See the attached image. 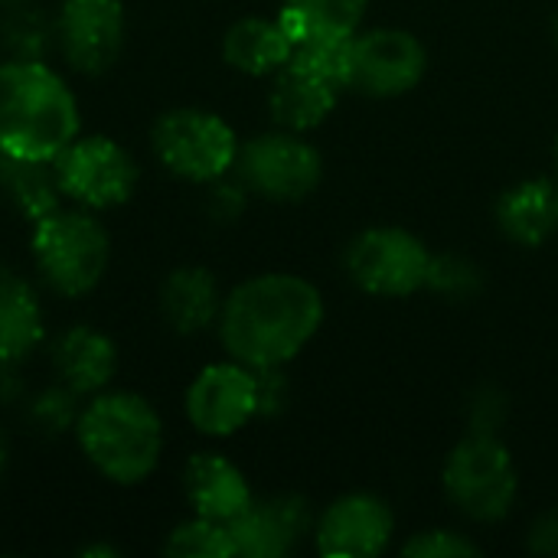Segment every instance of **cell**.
I'll return each mask as SVG.
<instances>
[{
  "label": "cell",
  "mask_w": 558,
  "mask_h": 558,
  "mask_svg": "<svg viewBox=\"0 0 558 558\" xmlns=\"http://www.w3.org/2000/svg\"><path fill=\"white\" fill-rule=\"evenodd\" d=\"M324 324L320 291L298 275H262L239 284L219 311L229 356L255 373L294 360Z\"/></svg>",
  "instance_id": "obj_1"
},
{
  "label": "cell",
  "mask_w": 558,
  "mask_h": 558,
  "mask_svg": "<svg viewBox=\"0 0 558 558\" xmlns=\"http://www.w3.org/2000/svg\"><path fill=\"white\" fill-rule=\"evenodd\" d=\"M78 137V101L46 62H0V150L52 163Z\"/></svg>",
  "instance_id": "obj_2"
},
{
  "label": "cell",
  "mask_w": 558,
  "mask_h": 558,
  "mask_svg": "<svg viewBox=\"0 0 558 558\" xmlns=\"http://www.w3.org/2000/svg\"><path fill=\"white\" fill-rule=\"evenodd\" d=\"M75 435L95 471L114 484H141L163 451L160 415L134 392L95 396L82 409Z\"/></svg>",
  "instance_id": "obj_3"
},
{
  "label": "cell",
  "mask_w": 558,
  "mask_h": 558,
  "mask_svg": "<svg viewBox=\"0 0 558 558\" xmlns=\"http://www.w3.org/2000/svg\"><path fill=\"white\" fill-rule=\"evenodd\" d=\"M108 232L85 209H52L33 222V262L43 281L62 298L98 288L108 268Z\"/></svg>",
  "instance_id": "obj_4"
},
{
  "label": "cell",
  "mask_w": 558,
  "mask_h": 558,
  "mask_svg": "<svg viewBox=\"0 0 558 558\" xmlns=\"http://www.w3.org/2000/svg\"><path fill=\"white\" fill-rule=\"evenodd\" d=\"M445 490L471 520H504L517 500V468L494 428H474L445 464Z\"/></svg>",
  "instance_id": "obj_5"
},
{
  "label": "cell",
  "mask_w": 558,
  "mask_h": 558,
  "mask_svg": "<svg viewBox=\"0 0 558 558\" xmlns=\"http://www.w3.org/2000/svg\"><path fill=\"white\" fill-rule=\"evenodd\" d=\"M154 150L170 173L190 183H213L235 163L239 141L219 114L180 108L154 124Z\"/></svg>",
  "instance_id": "obj_6"
},
{
  "label": "cell",
  "mask_w": 558,
  "mask_h": 558,
  "mask_svg": "<svg viewBox=\"0 0 558 558\" xmlns=\"http://www.w3.org/2000/svg\"><path fill=\"white\" fill-rule=\"evenodd\" d=\"M62 196L85 209H111L131 199L137 186L134 157L111 137H75L56 160Z\"/></svg>",
  "instance_id": "obj_7"
},
{
  "label": "cell",
  "mask_w": 558,
  "mask_h": 558,
  "mask_svg": "<svg viewBox=\"0 0 558 558\" xmlns=\"http://www.w3.org/2000/svg\"><path fill=\"white\" fill-rule=\"evenodd\" d=\"M428 248L402 229H369L347 255L350 278L376 298H409L428 284L432 275Z\"/></svg>",
  "instance_id": "obj_8"
},
{
  "label": "cell",
  "mask_w": 558,
  "mask_h": 558,
  "mask_svg": "<svg viewBox=\"0 0 558 558\" xmlns=\"http://www.w3.org/2000/svg\"><path fill=\"white\" fill-rule=\"evenodd\" d=\"M235 163L248 190L278 203L304 199L317 190L324 177V160L317 147L294 134H262L248 141L245 150H239Z\"/></svg>",
  "instance_id": "obj_9"
},
{
  "label": "cell",
  "mask_w": 558,
  "mask_h": 558,
  "mask_svg": "<svg viewBox=\"0 0 558 558\" xmlns=\"http://www.w3.org/2000/svg\"><path fill=\"white\" fill-rule=\"evenodd\" d=\"M258 412H262V383L255 369L242 363L206 366L186 392V415L193 428L213 438L235 435Z\"/></svg>",
  "instance_id": "obj_10"
},
{
  "label": "cell",
  "mask_w": 558,
  "mask_h": 558,
  "mask_svg": "<svg viewBox=\"0 0 558 558\" xmlns=\"http://www.w3.org/2000/svg\"><path fill=\"white\" fill-rule=\"evenodd\" d=\"M56 43L75 72H108L124 46L121 0H62L56 16Z\"/></svg>",
  "instance_id": "obj_11"
},
{
  "label": "cell",
  "mask_w": 558,
  "mask_h": 558,
  "mask_svg": "<svg viewBox=\"0 0 558 558\" xmlns=\"http://www.w3.org/2000/svg\"><path fill=\"white\" fill-rule=\"evenodd\" d=\"M428 69L425 46L405 29H373L353 39L350 85L373 98L412 92Z\"/></svg>",
  "instance_id": "obj_12"
},
{
  "label": "cell",
  "mask_w": 558,
  "mask_h": 558,
  "mask_svg": "<svg viewBox=\"0 0 558 558\" xmlns=\"http://www.w3.org/2000/svg\"><path fill=\"white\" fill-rule=\"evenodd\" d=\"M389 539L392 513L383 500L369 494L337 500L317 526V549L330 558L379 556L389 546Z\"/></svg>",
  "instance_id": "obj_13"
},
{
  "label": "cell",
  "mask_w": 558,
  "mask_h": 558,
  "mask_svg": "<svg viewBox=\"0 0 558 558\" xmlns=\"http://www.w3.org/2000/svg\"><path fill=\"white\" fill-rule=\"evenodd\" d=\"M304 530H307V507L294 497H275L262 504L252 500L229 523L235 556L248 558L288 556L298 546Z\"/></svg>",
  "instance_id": "obj_14"
},
{
  "label": "cell",
  "mask_w": 558,
  "mask_h": 558,
  "mask_svg": "<svg viewBox=\"0 0 558 558\" xmlns=\"http://www.w3.org/2000/svg\"><path fill=\"white\" fill-rule=\"evenodd\" d=\"M52 369L75 396H98L118 373V350L101 330L72 327L52 343Z\"/></svg>",
  "instance_id": "obj_15"
},
{
  "label": "cell",
  "mask_w": 558,
  "mask_h": 558,
  "mask_svg": "<svg viewBox=\"0 0 558 558\" xmlns=\"http://www.w3.org/2000/svg\"><path fill=\"white\" fill-rule=\"evenodd\" d=\"M183 484H186V497L196 517H206L226 526L252 504V490L242 471L219 454H196L186 464Z\"/></svg>",
  "instance_id": "obj_16"
},
{
  "label": "cell",
  "mask_w": 558,
  "mask_h": 558,
  "mask_svg": "<svg viewBox=\"0 0 558 558\" xmlns=\"http://www.w3.org/2000/svg\"><path fill=\"white\" fill-rule=\"evenodd\" d=\"M43 304L33 284L0 265V363L20 366L43 343Z\"/></svg>",
  "instance_id": "obj_17"
},
{
  "label": "cell",
  "mask_w": 558,
  "mask_h": 558,
  "mask_svg": "<svg viewBox=\"0 0 558 558\" xmlns=\"http://www.w3.org/2000/svg\"><path fill=\"white\" fill-rule=\"evenodd\" d=\"M337 92V85L288 62L284 69H278L271 88V114L288 131H311L333 111Z\"/></svg>",
  "instance_id": "obj_18"
},
{
  "label": "cell",
  "mask_w": 558,
  "mask_h": 558,
  "mask_svg": "<svg viewBox=\"0 0 558 558\" xmlns=\"http://www.w3.org/2000/svg\"><path fill=\"white\" fill-rule=\"evenodd\" d=\"M160 311L177 333H203L222 311L216 278L206 268H177L160 288Z\"/></svg>",
  "instance_id": "obj_19"
},
{
  "label": "cell",
  "mask_w": 558,
  "mask_h": 558,
  "mask_svg": "<svg viewBox=\"0 0 558 558\" xmlns=\"http://www.w3.org/2000/svg\"><path fill=\"white\" fill-rule=\"evenodd\" d=\"M504 232L520 245H543L558 229V186L553 180H526L513 186L497 209Z\"/></svg>",
  "instance_id": "obj_20"
},
{
  "label": "cell",
  "mask_w": 558,
  "mask_h": 558,
  "mask_svg": "<svg viewBox=\"0 0 558 558\" xmlns=\"http://www.w3.org/2000/svg\"><path fill=\"white\" fill-rule=\"evenodd\" d=\"M291 52L294 43L278 26V20H258V16L239 20L222 43L226 62L245 75H271L288 65Z\"/></svg>",
  "instance_id": "obj_21"
},
{
  "label": "cell",
  "mask_w": 558,
  "mask_h": 558,
  "mask_svg": "<svg viewBox=\"0 0 558 558\" xmlns=\"http://www.w3.org/2000/svg\"><path fill=\"white\" fill-rule=\"evenodd\" d=\"M0 193L13 209H20L33 222L59 209V196H62L52 163L13 157L7 150H0Z\"/></svg>",
  "instance_id": "obj_22"
},
{
  "label": "cell",
  "mask_w": 558,
  "mask_h": 558,
  "mask_svg": "<svg viewBox=\"0 0 558 558\" xmlns=\"http://www.w3.org/2000/svg\"><path fill=\"white\" fill-rule=\"evenodd\" d=\"M56 43V20L46 16L39 3L16 0L3 7L0 16V46L7 59L20 62H46V52Z\"/></svg>",
  "instance_id": "obj_23"
},
{
  "label": "cell",
  "mask_w": 558,
  "mask_h": 558,
  "mask_svg": "<svg viewBox=\"0 0 558 558\" xmlns=\"http://www.w3.org/2000/svg\"><path fill=\"white\" fill-rule=\"evenodd\" d=\"M291 65L343 88L350 85V65H353V36H337V33H317L304 43L294 46Z\"/></svg>",
  "instance_id": "obj_24"
},
{
  "label": "cell",
  "mask_w": 558,
  "mask_h": 558,
  "mask_svg": "<svg viewBox=\"0 0 558 558\" xmlns=\"http://www.w3.org/2000/svg\"><path fill=\"white\" fill-rule=\"evenodd\" d=\"M163 553L173 558H229L235 556V546L226 523L196 517L170 533Z\"/></svg>",
  "instance_id": "obj_25"
},
{
  "label": "cell",
  "mask_w": 558,
  "mask_h": 558,
  "mask_svg": "<svg viewBox=\"0 0 558 558\" xmlns=\"http://www.w3.org/2000/svg\"><path fill=\"white\" fill-rule=\"evenodd\" d=\"M284 3L307 16L314 36L317 33L353 36L366 13V0H284Z\"/></svg>",
  "instance_id": "obj_26"
},
{
  "label": "cell",
  "mask_w": 558,
  "mask_h": 558,
  "mask_svg": "<svg viewBox=\"0 0 558 558\" xmlns=\"http://www.w3.org/2000/svg\"><path fill=\"white\" fill-rule=\"evenodd\" d=\"M78 415H82L78 412V396L62 383L52 386V389H43L29 402V422L46 435H62V432L75 428Z\"/></svg>",
  "instance_id": "obj_27"
},
{
  "label": "cell",
  "mask_w": 558,
  "mask_h": 558,
  "mask_svg": "<svg viewBox=\"0 0 558 558\" xmlns=\"http://www.w3.org/2000/svg\"><path fill=\"white\" fill-rule=\"evenodd\" d=\"M405 556L412 558H454V556H477L481 549L454 533H445V530H432V533H418L415 539L405 543L402 549Z\"/></svg>",
  "instance_id": "obj_28"
},
{
  "label": "cell",
  "mask_w": 558,
  "mask_h": 558,
  "mask_svg": "<svg viewBox=\"0 0 558 558\" xmlns=\"http://www.w3.org/2000/svg\"><path fill=\"white\" fill-rule=\"evenodd\" d=\"M533 549H539V553H558V513L539 520V526L533 530Z\"/></svg>",
  "instance_id": "obj_29"
},
{
  "label": "cell",
  "mask_w": 558,
  "mask_h": 558,
  "mask_svg": "<svg viewBox=\"0 0 558 558\" xmlns=\"http://www.w3.org/2000/svg\"><path fill=\"white\" fill-rule=\"evenodd\" d=\"M7 461H10V445H7V438H3V432H0V481H3V474H7Z\"/></svg>",
  "instance_id": "obj_30"
},
{
  "label": "cell",
  "mask_w": 558,
  "mask_h": 558,
  "mask_svg": "<svg viewBox=\"0 0 558 558\" xmlns=\"http://www.w3.org/2000/svg\"><path fill=\"white\" fill-rule=\"evenodd\" d=\"M82 556H88V558H95V556H118L111 546H88V549H82Z\"/></svg>",
  "instance_id": "obj_31"
},
{
  "label": "cell",
  "mask_w": 558,
  "mask_h": 558,
  "mask_svg": "<svg viewBox=\"0 0 558 558\" xmlns=\"http://www.w3.org/2000/svg\"><path fill=\"white\" fill-rule=\"evenodd\" d=\"M7 3H16V0H0V7H7Z\"/></svg>",
  "instance_id": "obj_32"
},
{
  "label": "cell",
  "mask_w": 558,
  "mask_h": 558,
  "mask_svg": "<svg viewBox=\"0 0 558 558\" xmlns=\"http://www.w3.org/2000/svg\"><path fill=\"white\" fill-rule=\"evenodd\" d=\"M556 36H558V23H556Z\"/></svg>",
  "instance_id": "obj_33"
}]
</instances>
